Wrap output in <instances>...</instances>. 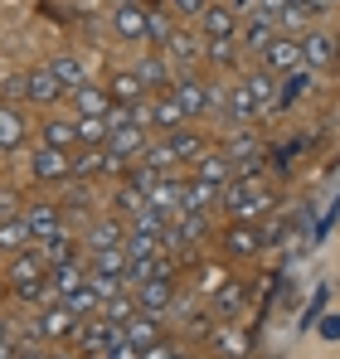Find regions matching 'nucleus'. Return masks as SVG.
Wrapping results in <instances>:
<instances>
[{
  "label": "nucleus",
  "instance_id": "obj_1",
  "mask_svg": "<svg viewBox=\"0 0 340 359\" xmlns=\"http://www.w3.org/2000/svg\"><path fill=\"white\" fill-rule=\"evenodd\" d=\"M30 175L39 180V184H68L73 180V161H68V151H54V146H34L30 151Z\"/></svg>",
  "mask_w": 340,
  "mask_h": 359
},
{
  "label": "nucleus",
  "instance_id": "obj_2",
  "mask_svg": "<svg viewBox=\"0 0 340 359\" xmlns=\"http://www.w3.org/2000/svg\"><path fill=\"white\" fill-rule=\"evenodd\" d=\"M25 93H30V102H34V107H58V102L68 97V88L58 83V73L49 68V63L25 73Z\"/></svg>",
  "mask_w": 340,
  "mask_h": 359
},
{
  "label": "nucleus",
  "instance_id": "obj_3",
  "mask_svg": "<svg viewBox=\"0 0 340 359\" xmlns=\"http://www.w3.org/2000/svg\"><path fill=\"white\" fill-rule=\"evenodd\" d=\"M122 156L107 146H83V156H73V180H98V175H122Z\"/></svg>",
  "mask_w": 340,
  "mask_h": 359
},
{
  "label": "nucleus",
  "instance_id": "obj_4",
  "mask_svg": "<svg viewBox=\"0 0 340 359\" xmlns=\"http://www.w3.org/2000/svg\"><path fill=\"white\" fill-rule=\"evenodd\" d=\"M258 59H263L268 73H296V68H301V39H296V34H277Z\"/></svg>",
  "mask_w": 340,
  "mask_h": 359
},
{
  "label": "nucleus",
  "instance_id": "obj_5",
  "mask_svg": "<svg viewBox=\"0 0 340 359\" xmlns=\"http://www.w3.org/2000/svg\"><path fill=\"white\" fill-rule=\"evenodd\" d=\"M117 335H122V330H112V325L98 316V320H83V325H78L73 345L83 350V359H103V355H107V345H112Z\"/></svg>",
  "mask_w": 340,
  "mask_h": 359
},
{
  "label": "nucleus",
  "instance_id": "obj_6",
  "mask_svg": "<svg viewBox=\"0 0 340 359\" xmlns=\"http://www.w3.org/2000/svg\"><path fill=\"white\" fill-rule=\"evenodd\" d=\"M44 277H49V262H44L39 248H25V252H15V257L5 262V282H10V287H20V282H44Z\"/></svg>",
  "mask_w": 340,
  "mask_h": 359
},
{
  "label": "nucleus",
  "instance_id": "obj_7",
  "mask_svg": "<svg viewBox=\"0 0 340 359\" xmlns=\"http://www.w3.org/2000/svg\"><path fill=\"white\" fill-rule=\"evenodd\" d=\"M238 20H243V15H238L233 5H214V0H209V10L200 15V34H204V39H238V29H243Z\"/></svg>",
  "mask_w": 340,
  "mask_h": 359
},
{
  "label": "nucleus",
  "instance_id": "obj_8",
  "mask_svg": "<svg viewBox=\"0 0 340 359\" xmlns=\"http://www.w3.org/2000/svg\"><path fill=\"white\" fill-rule=\"evenodd\" d=\"M136 306H141V316H166L170 306H175V277H156V282H141L136 287Z\"/></svg>",
  "mask_w": 340,
  "mask_h": 359
},
{
  "label": "nucleus",
  "instance_id": "obj_9",
  "mask_svg": "<svg viewBox=\"0 0 340 359\" xmlns=\"http://www.w3.org/2000/svg\"><path fill=\"white\" fill-rule=\"evenodd\" d=\"M78 325H83V320L68 311V301H49V306L39 311V330H44V340H73Z\"/></svg>",
  "mask_w": 340,
  "mask_h": 359
},
{
  "label": "nucleus",
  "instance_id": "obj_10",
  "mask_svg": "<svg viewBox=\"0 0 340 359\" xmlns=\"http://www.w3.org/2000/svg\"><path fill=\"white\" fill-rule=\"evenodd\" d=\"M170 93H175V102L185 107V117H204V112L214 107V93H209V88H204L200 78H180V83H175Z\"/></svg>",
  "mask_w": 340,
  "mask_h": 359
},
{
  "label": "nucleus",
  "instance_id": "obj_11",
  "mask_svg": "<svg viewBox=\"0 0 340 359\" xmlns=\"http://www.w3.org/2000/svg\"><path fill=\"white\" fill-rule=\"evenodd\" d=\"M126 267H131L126 248H103V252H88V277H117V282H131V277H126Z\"/></svg>",
  "mask_w": 340,
  "mask_h": 359
},
{
  "label": "nucleus",
  "instance_id": "obj_12",
  "mask_svg": "<svg viewBox=\"0 0 340 359\" xmlns=\"http://www.w3.org/2000/svg\"><path fill=\"white\" fill-rule=\"evenodd\" d=\"M25 224H30L34 243H44V238H54V233H63V209L58 204H30L25 209Z\"/></svg>",
  "mask_w": 340,
  "mask_h": 359
},
{
  "label": "nucleus",
  "instance_id": "obj_13",
  "mask_svg": "<svg viewBox=\"0 0 340 359\" xmlns=\"http://www.w3.org/2000/svg\"><path fill=\"white\" fill-rule=\"evenodd\" d=\"M68 97H73V112H78V117H112V93H103V88H93V83H83V88H78V93H68Z\"/></svg>",
  "mask_w": 340,
  "mask_h": 359
},
{
  "label": "nucleus",
  "instance_id": "obj_14",
  "mask_svg": "<svg viewBox=\"0 0 340 359\" xmlns=\"http://www.w3.org/2000/svg\"><path fill=\"white\" fill-rule=\"evenodd\" d=\"M107 93H112V102H117V107H136V102H146V97H151L136 68H126V73H112Z\"/></svg>",
  "mask_w": 340,
  "mask_h": 359
},
{
  "label": "nucleus",
  "instance_id": "obj_15",
  "mask_svg": "<svg viewBox=\"0 0 340 359\" xmlns=\"http://www.w3.org/2000/svg\"><path fill=\"white\" fill-rule=\"evenodd\" d=\"M107 151L122 156V161H131V156H146V131L141 126H107Z\"/></svg>",
  "mask_w": 340,
  "mask_h": 359
},
{
  "label": "nucleus",
  "instance_id": "obj_16",
  "mask_svg": "<svg viewBox=\"0 0 340 359\" xmlns=\"http://www.w3.org/2000/svg\"><path fill=\"white\" fill-rule=\"evenodd\" d=\"M331 63H336V39L331 34H321V29L301 34V68H331Z\"/></svg>",
  "mask_w": 340,
  "mask_h": 359
},
{
  "label": "nucleus",
  "instance_id": "obj_17",
  "mask_svg": "<svg viewBox=\"0 0 340 359\" xmlns=\"http://www.w3.org/2000/svg\"><path fill=\"white\" fill-rule=\"evenodd\" d=\"M112 29L126 39V44L151 39V34H146V5H122V10H112Z\"/></svg>",
  "mask_w": 340,
  "mask_h": 359
},
{
  "label": "nucleus",
  "instance_id": "obj_18",
  "mask_svg": "<svg viewBox=\"0 0 340 359\" xmlns=\"http://www.w3.org/2000/svg\"><path fill=\"white\" fill-rule=\"evenodd\" d=\"M204 238V214H175L166 229V248H190Z\"/></svg>",
  "mask_w": 340,
  "mask_h": 359
},
{
  "label": "nucleus",
  "instance_id": "obj_19",
  "mask_svg": "<svg viewBox=\"0 0 340 359\" xmlns=\"http://www.w3.org/2000/svg\"><path fill=\"white\" fill-rule=\"evenodd\" d=\"M277 34H282V29H277V20H268V15H253V20H243V29H238L243 49H258V54H263Z\"/></svg>",
  "mask_w": 340,
  "mask_h": 359
},
{
  "label": "nucleus",
  "instance_id": "obj_20",
  "mask_svg": "<svg viewBox=\"0 0 340 359\" xmlns=\"http://www.w3.org/2000/svg\"><path fill=\"white\" fill-rule=\"evenodd\" d=\"M224 189H214V184H204V180H185V189H180V214H204L214 199H219Z\"/></svg>",
  "mask_w": 340,
  "mask_h": 359
},
{
  "label": "nucleus",
  "instance_id": "obj_21",
  "mask_svg": "<svg viewBox=\"0 0 340 359\" xmlns=\"http://www.w3.org/2000/svg\"><path fill=\"white\" fill-rule=\"evenodd\" d=\"M25 136H30V126H25V117H20V107L0 102V151H20Z\"/></svg>",
  "mask_w": 340,
  "mask_h": 359
},
{
  "label": "nucleus",
  "instance_id": "obj_22",
  "mask_svg": "<svg viewBox=\"0 0 340 359\" xmlns=\"http://www.w3.org/2000/svg\"><path fill=\"white\" fill-rule=\"evenodd\" d=\"M233 175H238V165H233L228 156H219V151L200 156V180H204V184H214V189H228V184H233Z\"/></svg>",
  "mask_w": 340,
  "mask_h": 359
},
{
  "label": "nucleus",
  "instance_id": "obj_23",
  "mask_svg": "<svg viewBox=\"0 0 340 359\" xmlns=\"http://www.w3.org/2000/svg\"><path fill=\"white\" fill-rule=\"evenodd\" d=\"M49 287H54L58 301L73 297L78 287H88V267H83V257H78V262H63V267H54V272H49Z\"/></svg>",
  "mask_w": 340,
  "mask_h": 359
},
{
  "label": "nucleus",
  "instance_id": "obj_24",
  "mask_svg": "<svg viewBox=\"0 0 340 359\" xmlns=\"http://www.w3.org/2000/svg\"><path fill=\"white\" fill-rule=\"evenodd\" d=\"M25 248H34V233H30L25 214H15V219H5V224H0V252H5V257H15V252H25Z\"/></svg>",
  "mask_w": 340,
  "mask_h": 359
},
{
  "label": "nucleus",
  "instance_id": "obj_25",
  "mask_svg": "<svg viewBox=\"0 0 340 359\" xmlns=\"http://www.w3.org/2000/svg\"><path fill=\"white\" fill-rule=\"evenodd\" d=\"M258 248H263V233H258L253 224H233V229L224 233V252L228 257H253Z\"/></svg>",
  "mask_w": 340,
  "mask_h": 359
},
{
  "label": "nucleus",
  "instance_id": "obj_26",
  "mask_svg": "<svg viewBox=\"0 0 340 359\" xmlns=\"http://www.w3.org/2000/svg\"><path fill=\"white\" fill-rule=\"evenodd\" d=\"M44 146H54V151L83 146V141H78V117H49L44 121Z\"/></svg>",
  "mask_w": 340,
  "mask_h": 359
},
{
  "label": "nucleus",
  "instance_id": "obj_27",
  "mask_svg": "<svg viewBox=\"0 0 340 359\" xmlns=\"http://www.w3.org/2000/svg\"><path fill=\"white\" fill-rule=\"evenodd\" d=\"M126 243V224L122 219H98L88 229V252H103V248H122Z\"/></svg>",
  "mask_w": 340,
  "mask_h": 359
},
{
  "label": "nucleus",
  "instance_id": "obj_28",
  "mask_svg": "<svg viewBox=\"0 0 340 359\" xmlns=\"http://www.w3.org/2000/svg\"><path fill=\"white\" fill-rule=\"evenodd\" d=\"M180 189H185V180H170V175H166L156 189H151V194H146V204H151L156 214L175 219V214H180Z\"/></svg>",
  "mask_w": 340,
  "mask_h": 359
},
{
  "label": "nucleus",
  "instance_id": "obj_29",
  "mask_svg": "<svg viewBox=\"0 0 340 359\" xmlns=\"http://www.w3.org/2000/svg\"><path fill=\"white\" fill-rule=\"evenodd\" d=\"M39 252H44V262H49V272L54 267H63V262H78L83 252L73 248V233H54V238H44V243H34Z\"/></svg>",
  "mask_w": 340,
  "mask_h": 359
},
{
  "label": "nucleus",
  "instance_id": "obj_30",
  "mask_svg": "<svg viewBox=\"0 0 340 359\" xmlns=\"http://www.w3.org/2000/svg\"><path fill=\"white\" fill-rule=\"evenodd\" d=\"M243 88L253 93V102H258V112H268V107H277V78H273L268 68H258V73H248V78H243Z\"/></svg>",
  "mask_w": 340,
  "mask_h": 359
},
{
  "label": "nucleus",
  "instance_id": "obj_31",
  "mask_svg": "<svg viewBox=\"0 0 340 359\" xmlns=\"http://www.w3.org/2000/svg\"><path fill=\"white\" fill-rule=\"evenodd\" d=\"M126 277H131V287H141V282H156V277H170V262L161 252H146V257H131V267H126Z\"/></svg>",
  "mask_w": 340,
  "mask_h": 359
},
{
  "label": "nucleus",
  "instance_id": "obj_32",
  "mask_svg": "<svg viewBox=\"0 0 340 359\" xmlns=\"http://www.w3.org/2000/svg\"><path fill=\"white\" fill-rule=\"evenodd\" d=\"M185 107H180V102H175V93H161V97H156V126H161V131H166V136H175V131H185Z\"/></svg>",
  "mask_w": 340,
  "mask_h": 359
},
{
  "label": "nucleus",
  "instance_id": "obj_33",
  "mask_svg": "<svg viewBox=\"0 0 340 359\" xmlns=\"http://www.w3.org/2000/svg\"><path fill=\"white\" fill-rule=\"evenodd\" d=\"M136 316H141V306H136V297H126V292L103 306V320H107L112 330H126V320H136Z\"/></svg>",
  "mask_w": 340,
  "mask_h": 359
},
{
  "label": "nucleus",
  "instance_id": "obj_34",
  "mask_svg": "<svg viewBox=\"0 0 340 359\" xmlns=\"http://www.w3.org/2000/svg\"><path fill=\"white\" fill-rule=\"evenodd\" d=\"M166 141H170V151H175V161H200V156H209V151H204V136L190 131V126L175 131V136H166Z\"/></svg>",
  "mask_w": 340,
  "mask_h": 359
},
{
  "label": "nucleus",
  "instance_id": "obj_35",
  "mask_svg": "<svg viewBox=\"0 0 340 359\" xmlns=\"http://www.w3.org/2000/svg\"><path fill=\"white\" fill-rule=\"evenodd\" d=\"M146 34H151L156 44H170V39H175V15H170V5H151V10H146Z\"/></svg>",
  "mask_w": 340,
  "mask_h": 359
},
{
  "label": "nucleus",
  "instance_id": "obj_36",
  "mask_svg": "<svg viewBox=\"0 0 340 359\" xmlns=\"http://www.w3.org/2000/svg\"><path fill=\"white\" fill-rule=\"evenodd\" d=\"M49 68L58 73V83H63L68 93H78V88L88 83V68H83V63L73 59V54H58V59H49Z\"/></svg>",
  "mask_w": 340,
  "mask_h": 359
},
{
  "label": "nucleus",
  "instance_id": "obj_37",
  "mask_svg": "<svg viewBox=\"0 0 340 359\" xmlns=\"http://www.w3.org/2000/svg\"><path fill=\"white\" fill-rule=\"evenodd\" d=\"M112 204H117V219H136V214L146 209V189H136V184L126 180V184H117Z\"/></svg>",
  "mask_w": 340,
  "mask_h": 359
},
{
  "label": "nucleus",
  "instance_id": "obj_38",
  "mask_svg": "<svg viewBox=\"0 0 340 359\" xmlns=\"http://www.w3.org/2000/svg\"><path fill=\"white\" fill-rule=\"evenodd\" d=\"M126 340H131L136 350H151V345L161 340V325H156V316H136V320H126Z\"/></svg>",
  "mask_w": 340,
  "mask_h": 359
},
{
  "label": "nucleus",
  "instance_id": "obj_39",
  "mask_svg": "<svg viewBox=\"0 0 340 359\" xmlns=\"http://www.w3.org/2000/svg\"><path fill=\"white\" fill-rule=\"evenodd\" d=\"M63 301H68V311H73L78 320H93V316H103V297L93 292V282H88V287H78L73 297H63Z\"/></svg>",
  "mask_w": 340,
  "mask_h": 359
},
{
  "label": "nucleus",
  "instance_id": "obj_40",
  "mask_svg": "<svg viewBox=\"0 0 340 359\" xmlns=\"http://www.w3.org/2000/svg\"><path fill=\"white\" fill-rule=\"evenodd\" d=\"M136 73H141V83H146V93H156V97L175 88V83H170V68H166V59H146L141 68H136Z\"/></svg>",
  "mask_w": 340,
  "mask_h": 359
},
{
  "label": "nucleus",
  "instance_id": "obj_41",
  "mask_svg": "<svg viewBox=\"0 0 340 359\" xmlns=\"http://www.w3.org/2000/svg\"><path fill=\"white\" fill-rule=\"evenodd\" d=\"M224 107H228V117H233V121H243V117H253V112H258V102H253V93L243 88V78L224 93Z\"/></svg>",
  "mask_w": 340,
  "mask_h": 359
},
{
  "label": "nucleus",
  "instance_id": "obj_42",
  "mask_svg": "<svg viewBox=\"0 0 340 359\" xmlns=\"http://www.w3.org/2000/svg\"><path fill=\"white\" fill-rule=\"evenodd\" d=\"M78 141H83V146H107V121L103 117H78Z\"/></svg>",
  "mask_w": 340,
  "mask_h": 359
},
{
  "label": "nucleus",
  "instance_id": "obj_43",
  "mask_svg": "<svg viewBox=\"0 0 340 359\" xmlns=\"http://www.w3.org/2000/svg\"><path fill=\"white\" fill-rule=\"evenodd\" d=\"M204 54H209V63H219V68H233V63H238L233 39H209V44H204Z\"/></svg>",
  "mask_w": 340,
  "mask_h": 359
},
{
  "label": "nucleus",
  "instance_id": "obj_44",
  "mask_svg": "<svg viewBox=\"0 0 340 359\" xmlns=\"http://www.w3.org/2000/svg\"><path fill=\"white\" fill-rule=\"evenodd\" d=\"M146 165H151L156 175H166L170 165H175V151H170V141H161V146H146Z\"/></svg>",
  "mask_w": 340,
  "mask_h": 359
},
{
  "label": "nucleus",
  "instance_id": "obj_45",
  "mask_svg": "<svg viewBox=\"0 0 340 359\" xmlns=\"http://www.w3.org/2000/svg\"><path fill=\"white\" fill-rule=\"evenodd\" d=\"M166 49H170V59H180V63H185V59H195V54H200V44H195V34H185V29H175V39H170Z\"/></svg>",
  "mask_w": 340,
  "mask_h": 359
},
{
  "label": "nucleus",
  "instance_id": "obj_46",
  "mask_svg": "<svg viewBox=\"0 0 340 359\" xmlns=\"http://www.w3.org/2000/svg\"><path fill=\"white\" fill-rule=\"evenodd\" d=\"M166 5H170L175 20H200V15L209 10V0H166Z\"/></svg>",
  "mask_w": 340,
  "mask_h": 359
},
{
  "label": "nucleus",
  "instance_id": "obj_47",
  "mask_svg": "<svg viewBox=\"0 0 340 359\" xmlns=\"http://www.w3.org/2000/svg\"><path fill=\"white\" fill-rule=\"evenodd\" d=\"M103 359H141V350H136V345L126 340V330H122L112 345H107V355H103Z\"/></svg>",
  "mask_w": 340,
  "mask_h": 359
},
{
  "label": "nucleus",
  "instance_id": "obj_48",
  "mask_svg": "<svg viewBox=\"0 0 340 359\" xmlns=\"http://www.w3.org/2000/svg\"><path fill=\"white\" fill-rule=\"evenodd\" d=\"M214 306H219V311H224V316H233V311H238V306H243V287H224V292H219V297H214Z\"/></svg>",
  "mask_w": 340,
  "mask_h": 359
},
{
  "label": "nucleus",
  "instance_id": "obj_49",
  "mask_svg": "<svg viewBox=\"0 0 340 359\" xmlns=\"http://www.w3.org/2000/svg\"><path fill=\"white\" fill-rule=\"evenodd\" d=\"M214 345H219L224 355H243V350H248V340H243L238 330H219V340H214Z\"/></svg>",
  "mask_w": 340,
  "mask_h": 359
},
{
  "label": "nucleus",
  "instance_id": "obj_50",
  "mask_svg": "<svg viewBox=\"0 0 340 359\" xmlns=\"http://www.w3.org/2000/svg\"><path fill=\"white\" fill-rule=\"evenodd\" d=\"M20 97H30V93H25V78H5V83H0V102H10V107H15Z\"/></svg>",
  "mask_w": 340,
  "mask_h": 359
},
{
  "label": "nucleus",
  "instance_id": "obj_51",
  "mask_svg": "<svg viewBox=\"0 0 340 359\" xmlns=\"http://www.w3.org/2000/svg\"><path fill=\"white\" fill-rule=\"evenodd\" d=\"M15 214H20V194L0 184V224H5V219H15Z\"/></svg>",
  "mask_w": 340,
  "mask_h": 359
},
{
  "label": "nucleus",
  "instance_id": "obj_52",
  "mask_svg": "<svg viewBox=\"0 0 340 359\" xmlns=\"http://www.w3.org/2000/svg\"><path fill=\"white\" fill-rule=\"evenodd\" d=\"M287 10H292V0H258V15H268V20H282Z\"/></svg>",
  "mask_w": 340,
  "mask_h": 359
},
{
  "label": "nucleus",
  "instance_id": "obj_53",
  "mask_svg": "<svg viewBox=\"0 0 340 359\" xmlns=\"http://www.w3.org/2000/svg\"><path fill=\"white\" fill-rule=\"evenodd\" d=\"M141 359H180V350H175L170 340H156L151 350H141Z\"/></svg>",
  "mask_w": 340,
  "mask_h": 359
},
{
  "label": "nucleus",
  "instance_id": "obj_54",
  "mask_svg": "<svg viewBox=\"0 0 340 359\" xmlns=\"http://www.w3.org/2000/svg\"><path fill=\"white\" fill-rule=\"evenodd\" d=\"M63 204H68V209H83V204H88V180H83V184H73ZM63 204H58V209H63Z\"/></svg>",
  "mask_w": 340,
  "mask_h": 359
},
{
  "label": "nucleus",
  "instance_id": "obj_55",
  "mask_svg": "<svg viewBox=\"0 0 340 359\" xmlns=\"http://www.w3.org/2000/svg\"><path fill=\"white\" fill-rule=\"evenodd\" d=\"M0 350H15V330H10V320H0Z\"/></svg>",
  "mask_w": 340,
  "mask_h": 359
},
{
  "label": "nucleus",
  "instance_id": "obj_56",
  "mask_svg": "<svg viewBox=\"0 0 340 359\" xmlns=\"http://www.w3.org/2000/svg\"><path fill=\"white\" fill-rule=\"evenodd\" d=\"M15 355H20V359H49L44 350H15Z\"/></svg>",
  "mask_w": 340,
  "mask_h": 359
},
{
  "label": "nucleus",
  "instance_id": "obj_57",
  "mask_svg": "<svg viewBox=\"0 0 340 359\" xmlns=\"http://www.w3.org/2000/svg\"><path fill=\"white\" fill-rule=\"evenodd\" d=\"M122 5H141V0H117V10H122Z\"/></svg>",
  "mask_w": 340,
  "mask_h": 359
},
{
  "label": "nucleus",
  "instance_id": "obj_58",
  "mask_svg": "<svg viewBox=\"0 0 340 359\" xmlns=\"http://www.w3.org/2000/svg\"><path fill=\"white\" fill-rule=\"evenodd\" d=\"M336 59H340V39H336Z\"/></svg>",
  "mask_w": 340,
  "mask_h": 359
},
{
  "label": "nucleus",
  "instance_id": "obj_59",
  "mask_svg": "<svg viewBox=\"0 0 340 359\" xmlns=\"http://www.w3.org/2000/svg\"><path fill=\"white\" fill-rule=\"evenodd\" d=\"M180 359H195V355H180Z\"/></svg>",
  "mask_w": 340,
  "mask_h": 359
},
{
  "label": "nucleus",
  "instance_id": "obj_60",
  "mask_svg": "<svg viewBox=\"0 0 340 359\" xmlns=\"http://www.w3.org/2000/svg\"><path fill=\"white\" fill-rule=\"evenodd\" d=\"M49 359H63V355H49Z\"/></svg>",
  "mask_w": 340,
  "mask_h": 359
}]
</instances>
